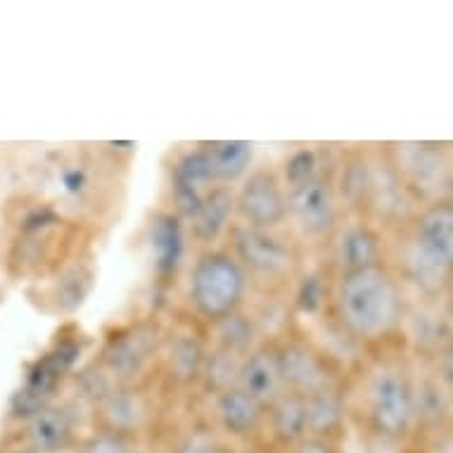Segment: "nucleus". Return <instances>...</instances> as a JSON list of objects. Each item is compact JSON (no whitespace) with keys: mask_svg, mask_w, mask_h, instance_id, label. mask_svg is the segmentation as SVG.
Returning <instances> with one entry per match:
<instances>
[{"mask_svg":"<svg viewBox=\"0 0 453 453\" xmlns=\"http://www.w3.org/2000/svg\"><path fill=\"white\" fill-rule=\"evenodd\" d=\"M242 271L228 257H204L193 273V299L207 319L231 316L242 295Z\"/></svg>","mask_w":453,"mask_h":453,"instance_id":"f03ea898","label":"nucleus"},{"mask_svg":"<svg viewBox=\"0 0 453 453\" xmlns=\"http://www.w3.org/2000/svg\"><path fill=\"white\" fill-rule=\"evenodd\" d=\"M221 320V337L226 342V349L240 351L252 342V326L242 316H226Z\"/></svg>","mask_w":453,"mask_h":453,"instance_id":"393cba45","label":"nucleus"},{"mask_svg":"<svg viewBox=\"0 0 453 453\" xmlns=\"http://www.w3.org/2000/svg\"><path fill=\"white\" fill-rule=\"evenodd\" d=\"M240 211L254 223V226H275L280 223L288 207L280 188L271 173L259 172L247 180L240 193Z\"/></svg>","mask_w":453,"mask_h":453,"instance_id":"20e7f679","label":"nucleus"},{"mask_svg":"<svg viewBox=\"0 0 453 453\" xmlns=\"http://www.w3.org/2000/svg\"><path fill=\"white\" fill-rule=\"evenodd\" d=\"M306 409V427L316 434H327L337 427L342 418V406L337 402V396L330 392H313L304 402Z\"/></svg>","mask_w":453,"mask_h":453,"instance_id":"dca6fc26","label":"nucleus"},{"mask_svg":"<svg viewBox=\"0 0 453 453\" xmlns=\"http://www.w3.org/2000/svg\"><path fill=\"white\" fill-rule=\"evenodd\" d=\"M295 453H334V446L323 437H304Z\"/></svg>","mask_w":453,"mask_h":453,"instance_id":"7c9ffc66","label":"nucleus"},{"mask_svg":"<svg viewBox=\"0 0 453 453\" xmlns=\"http://www.w3.org/2000/svg\"><path fill=\"white\" fill-rule=\"evenodd\" d=\"M313 173H316V157L309 150H302L297 155H292V159L285 166V176H288L292 186L297 188L313 180Z\"/></svg>","mask_w":453,"mask_h":453,"instance_id":"bb28decb","label":"nucleus"},{"mask_svg":"<svg viewBox=\"0 0 453 453\" xmlns=\"http://www.w3.org/2000/svg\"><path fill=\"white\" fill-rule=\"evenodd\" d=\"M418 250L430 259L451 266L453 257V211L451 207H434L420 223Z\"/></svg>","mask_w":453,"mask_h":453,"instance_id":"0eeeda50","label":"nucleus"},{"mask_svg":"<svg viewBox=\"0 0 453 453\" xmlns=\"http://www.w3.org/2000/svg\"><path fill=\"white\" fill-rule=\"evenodd\" d=\"M90 290V275L83 273V271H74L72 275H67L60 285V304L65 309H74L83 302V297L88 295Z\"/></svg>","mask_w":453,"mask_h":453,"instance_id":"a878e982","label":"nucleus"},{"mask_svg":"<svg viewBox=\"0 0 453 453\" xmlns=\"http://www.w3.org/2000/svg\"><path fill=\"white\" fill-rule=\"evenodd\" d=\"M320 299H323V285L316 275L306 278L302 290H299V306L304 309L306 313H313L320 306Z\"/></svg>","mask_w":453,"mask_h":453,"instance_id":"c756f323","label":"nucleus"},{"mask_svg":"<svg viewBox=\"0 0 453 453\" xmlns=\"http://www.w3.org/2000/svg\"><path fill=\"white\" fill-rule=\"evenodd\" d=\"M62 183H65L69 193H79L86 186V173L79 172V169H69V172L62 173Z\"/></svg>","mask_w":453,"mask_h":453,"instance_id":"2f4dec72","label":"nucleus"},{"mask_svg":"<svg viewBox=\"0 0 453 453\" xmlns=\"http://www.w3.org/2000/svg\"><path fill=\"white\" fill-rule=\"evenodd\" d=\"M411 268H413L416 280L423 285L425 290H439L446 278V271H449V266L430 259V257L420 252L418 247L413 250V254H411Z\"/></svg>","mask_w":453,"mask_h":453,"instance_id":"412c9836","label":"nucleus"},{"mask_svg":"<svg viewBox=\"0 0 453 453\" xmlns=\"http://www.w3.org/2000/svg\"><path fill=\"white\" fill-rule=\"evenodd\" d=\"M48 399H50V394L48 392H41V389H34V387L24 385L22 389L12 396L10 411H12V416L15 418H34L43 409H48Z\"/></svg>","mask_w":453,"mask_h":453,"instance_id":"b1692460","label":"nucleus"},{"mask_svg":"<svg viewBox=\"0 0 453 453\" xmlns=\"http://www.w3.org/2000/svg\"><path fill=\"white\" fill-rule=\"evenodd\" d=\"M103 418L104 423L110 425V430L121 437L124 432L138 430L145 413H142V403L138 396L128 392H114L104 399Z\"/></svg>","mask_w":453,"mask_h":453,"instance_id":"4468645a","label":"nucleus"},{"mask_svg":"<svg viewBox=\"0 0 453 453\" xmlns=\"http://www.w3.org/2000/svg\"><path fill=\"white\" fill-rule=\"evenodd\" d=\"M378 254V245H375V238L371 233L364 231V228H357V231H349L342 240V261L354 271H361V268H368Z\"/></svg>","mask_w":453,"mask_h":453,"instance_id":"a211bd4d","label":"nucleus"},{"mask_svg":"<svg viewBox=\"0 0 453 453\" xmlns=\"http://www.w3.org/2000/svg\"><path fill=\"white\" fill-rule=\"evenodd\" d=\"M238 252L242 257L247 266H252L254 271H261V273H275V271H282L288 266V250L273 240L271 235L261 231H254V228H245V231L238 233Z\"/></svg>","mask_w":453,"mask_h":453,"instance_id":"423d86ee","label":"nucleus"},{"mask_svg":"<svg viewBox=\"0 0 453 453\" xmlns=\"http://www.w3.org/2000/svg\"><path fill=\"white\" fill-rule=\"evenodd\" d=\"M152 245L157 250V266L162 273H169L179 266L183 254V235L173 216H159L152 226Z\"/></svg>","mask_w":453,"mask_h":453,"instance_id":"ddd939ff","label":"nucleus"},{"mask_svg":"<svg viewBox=\"0 0 453 453\" xmlns=\"http://www.w3.org/2000/svg\"><path fill=\"white\" fill-rule=\"evenodd\" d=\"M233 211V195L228 190H214L209 197H202V204L197 209L195 219V235L200 240H214L223 231Z\"/></svg>","mask_w":453,"mask_h":453,"instance_id":"f8f14e48","label":"nucleus"},{"mask_svg":"<svg viewBox=\"0 0 453 453\" xmlns=\"http://www.w3.org/2000/svg\"><path fill=\"white\" fill-rule=\"evenodd\" d=\"M22 453H41V451H36V449H29V451H22Z\"/></svg>","mask_w":453,"mask_h":453,"instance_id":"f704fd0d","label":"nucleus"},{"mask_svg":"<svg viewBox=\"0 0 453 453\" xmlns=\"http://www.w3.org/2000/svg\"><path fill=\"white\" fill-rule=\"evenodd\" d=\"M107 361H110L111 371L121 372L124 378H128V375H134V372L141 368L142 361H145V347H142L138 337H135V340H121V342H117L111 347Z\"/></svg>","mask_w":453,"mask_h":453,"instance_id":"aec40b11","label":"nucleus"},{"mask_svg":"<svg viewBox=\"0 0 453 453\" xmlns=\"http://www.w3.org/2000/svg\"><path fill=\"white\" fill-rule=\"evenodd\" d=\"M219 418L233 434H247L259 423V403L242 389H226L219 399Z\"/></svg>","mask_w":453,"mask_h":453,"instance_id":"9b49d317","label":"nucleus"},{"mask_svg":"<svg viewBox=\"0 0 453 453\" xmlns=\"http://www.w3.org/2000/svg\"><path fill=\"white\" fill-rule=\"evenodd\" d=\"M81 453H135V449L119 434H100L86 441Z\"/></svg>","mask_w":453,"mask_h":453,"instance_id":"cd10ccee","label":"nucleus"},{"mask_svg":"<svg viewBox=\"0 0 453 453\" xmlns=\"http://www.w3.org/2000/svg\"><path fill=\"white\" fill-rule=\"evenodd\" d=\"M290 209L306 233H323L333 228V197L327 186L319 180H309L304 186H299L290 197Z\"/></svg>","mask_w":453,"mask_h":453,"instance_id":"39448f33","label":"nucleus"},{"mask_svg":"<svg viewBox=\"0 0 453 453\" xmlns=\"http://www.w3.org/2000/svg\"><path fill=\"white\" fill-rule=\"evenodd\" d=\"M180 453H219V449H216L214 441H209L207 437H195L183 446V451Z\"/></svg>","mask_w":453,"mask_h":453,"instance_id":"473e14b6","label":"nucleus"},{"mask_svg":"<svg viewBox=\"0 0 453 453\" xmlns=\"http://www.w3.org/2000/svg\"><path fill=\"white\" fill-rule=\"evenodd\" d=\"M45 221H55V216H52L50 211H36V214L27 219V226H24V228H27V231H36V228L48 226Z\"/></svg>","mask_w":453,"mask_h":453,"instance_id":"72a5a7b5","label":"nucleus"},{"mask_svg":"<svg viewBox=\"0 0 453 453\" xmlns=\"http://www.w3.org/2000/svg\"><path fill=\"white\" fill-rule=\"evenodd\" d=\"M72 420L65 411L43 409L38 416L31 418L29 437L31 449L41 453H60L72 441Z\"/></svg>","mask_w":453,"mask_h":453,"instance_id":"1a4fd4ad","label":"nucleus"},{"mask_svg":"<svg viewBox=\"0 0 453 453\" xmlns=\"http://www.w3.org/2000/svg\"><path fill=\"white\" fill-rule=\"evenodd\" d=\"M216 179L214 166H211V157L209 150H200V152H190L179 162L176 166V180L188 183V186L200 188L202 183Z\"/></svg>","mask_w":453,"mask_h":453,"instance_id":"6ab92c4d","label":"nucleus"},{"mask_svg":"<svg viewBox=\"0 0 453 453\" xmlns=\"http://www.w3.org/2000/svg\"><path fill=\"white\" fill-rule=\"evenodd\" d=\"M275 434L285 441H302L306 437V409L304 399H280L273 411Z\"/></svg>","mask_w":453,"mask_h":453,"instance_id":"f3484780","label":"nucleus"},{"mask_svg":"<svg viewBox=\"0 0 453 453\" xmlns=\"http://www.w3.org/2000/svg\"><path fill=\"white\" fill-rule=\"evenodd\" d=\"M240 380V364L235 358V351L223 349L219 351L211 364H209V382L219 389H233V382Z\"/></svg>","mask_w":453,"mask_h":453,"instance_id":"4be33fe9","label":"nucleus"},{"mask_svg":"<svg viewBox=\"0 0 453 453\" xmlns=\"http://www.w3.org/2000/svg\"><path fill=\"white\" fill-rule=\"evenodd\" d=\"M280 380H288L290 385L309 392H319L326 387V371L319 364V358L304 347H285L280 358H275Z\"/></svg>","mask_w":453,"mask_h":453,"instance_id":"6e6552de","label":"nucleus"},{"mask_svg":"<svg viewBox=\"0 0 453 453\" xmlns=\"http://www.w3.org/2000/svg\"><path fill=\"white\" fill-rule=\"evenodd\" d=\"M202 351L197 347V342L193 340H179L176 347L172 351V368L176 371V375L183 380L195 378L197 371H200Z\"/></svg>","mask_w":453,"mask_h":453,"instance_id":"5701e85b","label":"nucleus"},{"mask_svg":"<svg viewBox=\"0 0 453 453\" xmlns=\"http://www.w3.org/2000/svg\"><path fill=\"white\" fill-rule=\"evenodd\" d=\"M211 157V166H214L216 179H238L240 173H245L252 159V145L245 141H226L216 142L214 148L209 150Z\"/></svg>","mask_w":453,"mask_h":453,"instance_id":"2eb2a0df","label":"nucleus"},{"mask_svg":"<svg viewBox=\"0 0 453 453\" xmlns=\"http://www.w3.org/2000/svg\"><path fill=\"white\" fill-rule=\"evenodd\" d=\"M372 418L385 434H403L413 418V396L399 375L385 372L372 387Z\"/></svg>","mask_w":453,"mask_h":453,"instance_id":"7ed1b4c3","label":"nucleus"},{"mask_svg":"<svg viewBox=\"0 0 453 453\" xmlns=\"http://www.w3.org/2000/svg\"><path fill=\"white\" fill-rule=\"evenodd\" d=\"M342 311L358 334L375 337L389 330L399 313V299L389 275L375 266L354 271L342 288Z\"/></svg>","mask_w":453,"mask_h":453,"instance_id":"f257e3e1","label":"nucleus"},{"mask_svg":"<svg viewBox=\"0 0 453 453\" xmlns=\"http://www.w3.org/2000/svg\"><path fill=\"white\" fill-rule=\"evenodd\" d=\"M240 382L242 392L250 394L254 402H273L280 389V372L273 357L268 354H254L240 365Z\"/></svg>","mask_w":453,"mask_h":453,"instance_id":"9d476101","label":"nucleus"},{"mask_svg":"<svg viewBox=\"0 0 453 453\" xmlns=\"http://www.w3.org/2000/svg\"><path fill=\"white\" fill-rule=\"evenodd\" d=\"M176 204H179L180 214L186 216H195L197 214V209L202 204V195H200V188L195 186H188V183H180L176 180Z\"/></svg>","mask_w":453,"mask_h":453,"instance_id":"c85d7f7f","label":"nucleus"}]
</instances>
